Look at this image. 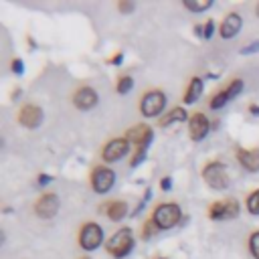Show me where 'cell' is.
<instances>
[{
    "mask_svg": "<svg viewBox=\"0 0 259 259\" xmlns=\"http://www.w3.org/2000/svg\"><path fill=\"white\" fill-rule=\"evenodd\" d=\"M180 206L174 204V202H164V204H158L154 208V217L152 221L158 225V229H172L178 221H180Z\"/></svg>",
    "mask_w": 259,
    "mask_h": 259,
    "instance_id": "6da1fadb",
    "label": "cell"
},
{
    "mask_svg": "<svg viewBox=\"0 0 259 259\" xmlns=\"http://www.w3.org/2000/svg\"><path fill=\"white\" fill-rule=\"evenodd\" d=\"M134 247V235H132V229L123 227L119 229L109 241H107V251L113 255V257H125Z\"/></svg>",
    "mask_w": 259,
    "mask_h": 259,
    "instance_id": "7a4b0ae2",
    "label": "cell"
},
{
    "mask_svg": "<svg viewBox=\"0 0 259 259\" xmlns=\"http://www.w3.org/2000/svg\"><path fill=\"white\" fill-rule=\"evenodd\" d=\"M202 178L206 180L208 186L217 188V190H223L229 186V174L225 170V166L221 162H210L204 170H202Z\"/></svg>",
    "mask_w": 259,
    "mask_h": 259,
    "instance_id": "3957f363",
    "label": "cell"
},
{
    "mask_svg": "<svg viewBox=\"0 0 259 259\" xmlns=\"http://www.w3.org/2000/svg\"><path fill=\"white\" fill-rule=\"evenodd\" d=\"M101 241H103V229H101L99 225H95V223L83 225L81 235H79V243H81V247H83L85 251L97 249V247L101 245Z\"/></svg>",
    "mask_w": 259,
    "mask_h": 259,
    "instance_id": "277c9868",
    "label": "cell"
},
{
    "mask_svg": "<svg viewBox=\"0 0 259 259\" xmlns=\"http://www.w3.org/2000/svg\"><path fill=\"white\" fill-rule=\"evenodd\" d=\"M166 105V95L162 91H150L142 97V103H140V109L146 117H156Z\"/></svg>",
    "mask_w": 259,
    "mask_h": 259,
    "instance_id": "5b68a950",
    "label": "cell"
},
{
    "mask_svg": "<svg viewBox=\"0 0 259 259\" xmlns=\"http://www.w3.org/2000/svg\"><path fill=\"white\" fill-rule=\"evenodd\" d=\"M239 214V204L237 200L233 198H227V200H219L214 202L210 208H208V217L210 219H235Z\"/></svg>",
    "mask_w": 259,
    "mask_h": 259,
    "instance_id": "8992f818",
    "label": "cell"
},
{
    "mask_svg": "<svg viewBox=\"0 0 259 259\" xmlns=\"http://www.w3.org/2000/svg\"><path fill=\"white\" fill-rule=\"evenodd\" d=\"M113 182H115V172L109 170V168H103V166L97 168V170L93 172V176H91V186H93V190L99 192V194L107 192V190L113 186Z\"/></svg>",
    "mask_w": 259,
    "mask_h": 259,
    "instance_id": "52a82bcc",
    "label": "cell"
},
{
    "mask_svg": "<svg viewBox=\"0 0 259 259\" xmlns=\"http://www.w3.org/2000/svg\"><path fill=\"white\" fill-rule=\"evenodd\" d=\"M59 210V198L57 194H42L36 204H34V212L40 217V219H51L55 217Z\"/></svg>",
    "mask_w": 259,
    "mask_h": 259,
    "instance_id": "ba28073f",
    "label": "cell"
},
{
    "mask_svg": "<svg viewBox=\"0 0 259 259\" xmlns=\"http://www.w3.org/2000/svg\"><path fill=\"white\" fill-rule=\"evenodd\" d=\"M125 154H127V140H121V138L107 142L103 148V160L105 162H115V160L123 158Z\"/></svg>",
    "mask_w": 259,
    "mask_h": 259,
    "instance_id": "9c48e42d",
    "label": "cell"
},
{
    "mask_svg": "<svg viewBox=\"0 0 259 259\" xmlns=\"http://www.w3.org/2000/svg\"><path fill=\"white\" fill-rule=\"evenodd\" d=\"M208 127H210V123H208V119H206L204 113H194V115L190 117L188 130H190V138H192L194 142L202 140V138L208 134Z\"/></svg>",
    "mask_w": 259,
    "mask_h": 259,
    "instance_id": "30bf717a",
    "label": "cell"
},
{
    "mask_svg": "<svg viewBox=\"0 0 259 259\" xmlns=\"http://www.w3.org/2000/svg\"><path fill=\"white\" fill-rule=\"evenodd\" d=\"M97 93L91 89V87H81V89H77L75 91V95H73V103H75V107H79V109H91L95 103H97Z\"/></svg>",
    "mask_w": 259,
    "mask_h": 259,
    "instance_id": "8fae6325",
    "label": "cell"
},
{
    "mask_svg": "<svg viewBox=\"0 0 259 259\" xmlns=\"http://www.w3.org/2000/svg\"><path fill=\"white\" fill-rule=\"evenodd\" d=\"M40 119H42V111H40V107H36V105H24L22 109H20V113H18V121L24 125V127H36L38 123H40Z\"/></svg>",
    "mask_w": 259,
    "mask_h": 259,
    "instance_id": "7c38bea8",
    "label": "cell"
},
{
    "mask_svg": "<svg viewBox=\"0 0 259 259\" xmlns=\"http://www.w3.org/2000/svg\"><path fill=\"white\" fill-rule=\"evenodd\" d=\"M150 138H152V127H148V125H134L132 130L125 132V140L134 142L138 146H146L150 142Z\"/></svg>",
    "mask_w": 259,
    "mask_h": 259,
    "instance_id": "4fadbf2b",
    "label": "cell"
},
{
    "mask_svg": "<svg viewBox=\"0 0 259 259\" xmlns=\"http://www.w3.org/2000/svg\"><path fill=\"white\" fill-rule=\"evenodd\" d=\"M239 28H241V16L231 12V14L225 16V20L221 24V36L223 38H233L239 32Z\"/></svg>",
    "mask_w": 259,
    "mask_h": 259,
    "instance_id": "5bb4252c",
    "label": "cell"
},
{
    "mask_svg": "<svg viewBox=\"0 0 259 259\" xmlns=\"http://www.w3.org/2000/svg\"><path fill=\"white\" fill-rule=\"evenodd\" d=\"M237 160L249 172H259V150H239Z\"/></svg>",
    "mask_w": 259,
    "mask_h": 259,
    "instance_id": "9a60e30c",
    "label": "cell"
},
{
    "mask_svg": "<svg viewBox=\"0 0 259 259\" xmlns=\"http://www.w3.org/2000/svg\"><path fill=\"white\" fill-rule=\"evenodd\" d=\"M202 93V81L200 79H192L186 93H184V103H194Z\"/></svg>",
    "mask_w": 259,
    "mask_h": 259,
    "instance_id": "2e32d148",
    "label": "cell"
},
{
    "mask_svg": "<svg viewBox=\"0 0 259 259\" xmlns=\"http://www.w3.org/2000/svg\"><path fill=\"white\" fill-rule=\"evenodd\" d=\"M125 212H127L125 202H111V204L107 206V217H109L111 221H121V219L125 217Z\"/></svg>",
    "mask_w": 259,
    "mask_h": 259,
    "instance_id": "e0dca14e",
    "label": "cell"
},
{
    "mask_svg": "<svg viewBox=\"0 0 259 259\" xmlns=\"http://www.w3.org/2000/svg\"><path fill=\"white\" fill-rule=\"evenodd\" d=\"M186 119V111L182 107H174L166 117L160 119V125H170L172 121H184Z\"/></svg>",
    "mask_w": 259,
    "mask_h": 259,
    "instance_id": "ac0fdd59",
    "label": "cell"
},
{
    "mask_svg": "<svg viewBox=\"0 0 259 259\" xmlns=\"http://www.w3.org/2000/svg\"><path fill=\"white\" fill-rule=\"evenodd\" d=\"M210 4H212L210 0H184V6H186L188 10H194V12H202V10H206Z\"/></svg>",
    "mask_w": 259,
    "mask_h": 259,
    "instance_id": "d6986e66",
    "label": "cell"
},
{
    "mask_svg": "<svg viewBox=\"0 0 259 259\" xmlns=\"http://www.w3.org/2000/svg\"><path fill=\"white\" fill-rule=\"evenodd\" d=\"M247 210L251 214H259V188L249 194V198H247Z\"/></svg>",
    "mask_w": 259,
    "mask_h": 259,
    "instance_id": "ffe728a7",
    "label": "cell"
},
{
    "mask_svg": "<svg viewBox=\"0 0 259 259\" xmlns=\"http://www.w3.org/2000/svg\"><path fill=\"white\" fill-rule=\"evenodd\" d=\"M241 89H243V81H241V79H235V81L229 85V89H227V97H229V101H231L235 95H239Z\"/></svg>",
    "mask_w": 259,
    "mask_h": 259,
    "instance_id": "44dd1931",
    "label": "cell"
},
{
    "mask_svg": "<svg viewBox=\"0 0 259 259\" xmlns=\"http://www.w3.org/2000/svg\"><path fill=\"white\" fill-rule=\"evenodd\" d=\"M227 101H229V97H227V91H223V93H217V95L210 99V107H212V109H219V107H223Z\"/></svg>",
    "mask_w": 259,
    "mask_h": 259,
    "instance_id": "7402d4cb",
    "label": "cell"
},
{
    "mask_svg": "<svg viewBox=\"0 0 259 259\" xmlns=\"http://www.w3.org/2000/svg\"><path fill=\"white\" fill-rule=\"evenodd\" d=\"M132 87H134L132 77H121V79H119V83H117V93H127Z\"/></svg>",
    "mask_w": 259,
    "mask_h": 259,
    "instance_id": "603a6c76",
    "label": "cell"
},
{
    "mask_svg": "<svg viewBox=\"0 0 259 259\" xmlns=\"http://www.w3.org/2000/svg\"><path fill=\"white\" fill-rule=\"evenodd\" d=\"M249 247H251L253 257H255V259H259V231L251 235V239H249Z\"/></svg>",
    "mask_w": 259,
    "mask_h": 259,
    "instance_id": "cb8c5ba5",
    "label": "cell"
},
{
    "mask_svg": "<svg viewBox=\"0 0 259 259\" xmlns=\"http://www.w3.org/2000/svg\"><path fill=\"white\" fill-rule=\"evenodd\" d=\"M144 156H146V146H140V150H138L136 156L132 158V166H138V164L144 160Z\"/></svg>",
    "mask_w": 259,
    "mask_h": 259,
    "instance_id": "d4e9b609",
    "label": "cell"
},
{
    "mask_svg": "<svg viewBox=\"0 0 259 259\" xmlns=\"http://www.w3.org/2000/svg\"><path fill=\"white\" fill-rule=\"evenodd\" d=\"M154 227H158L154 221H148L146 225H144V239H148V237H152L154 233H156V229Z\"/></svg>",
    "mask_w": 259,
    "mask_h": 259,
    "instance_id": "484cf974",
    "label": "cell"
},
{
    "mask_svg": "<svg viewBox=\"0 0 259 259\" xmlns=\"http://www.w3.org/2000/svg\"><path fill=\"white\" fill-rule=\"evenodd\" d=\"M212 28H214V24H212V20H208V22L204 24V28H202V36H204V38H210V36H212Z\"/></svg>",
    "mask_w": 259,
    "mask_h": 259,
    "instance_id": "4316f807",
    "label": "cell"
},
{
    "mask_svg": "<svg viewBox=\"0 0 259 259\" xmlns=\"http://www.w3.org/2000/svg\"><path fill=\"white\" fill-rule=\"evenodd\" d=\"M12 71H14V73H20V71H22V61H20V59H14V61H12Z\"/></svg>",
    "mask_w": 259,
    "mask_h": 259,
    "instance_id": "83f0119b",
    "label": "cell"
},
{
    "mask_svg": "<svg viewBox=\"0 0 259 259\" xmlns=\"http://www.w3.org/2000/svg\"><path fill=\"white\" fill-rule=\"evenodd\" d=\"M132 8H134L132 2H119V10H121V12H130Z\"/></svg>",
    "mask_w": 259,
    "mask_h": 259,
    "instance_id": "f1b7e54d",
    "label": "cell"
},
{
    "mask_svg": "<svg viewBox=\"0 0 259 259\" xmlns=\"http://www.w3.org/2000/svg\"><path fill=\"white\" fill-rule=\"evenodd\" d=\"M253 49H259V42H255V45H251V47H245L243 53H253Z\"/></svg>",
    "mask_w": 259,
    "mask_h": 259,
    "instance_id": "f546056e",
    "label": "cell"
},
{
    "mask_svg": "<svg viewBox=\"0 0 259 259\" xmlns=\"http://www.w3.org/2000/svg\"><path fill=\"white\" fill-rule=\"evenodd\" d=\"M162 188H164V190L170 188V178H164V180H162Z\"/></svg>",
    "mask_w": 259,
    "mask_h": 259,
    "instance_id": "4dcf8cb0",
    "label": "cell"
},
{
    "mask_svg": "<svg viewBox=\"0 0 259 259\" xmlns=\"http://www.w3.org/2000/svg\"><path fill=\"white\" fill-rule=\"evenodd\" d=\"M49 180H51V178H49V176H40V178H38V184H47V182H49Z\"/></svg>",
    "mask_w": 259,
    "mask_h": 259,
    "instance_id": "1f68e13d",
    "label": "cell"
},
{
    "mask_svg": "<svg viewBox=\"0 0 259 259\" xmlns=\"http://www.w3.org/2000/svg\"><path fill=\"white\" fill-rule=\"evenodd\" d=\"M251 111H253V113H259V107H255V105H251Z\"/></svg>",
    "mask_w": 259,
    "mask_h": 259,
    "instance_id": "d6a6232c",
    "label": "cell"
},
{
    "mask_svg": "<svg viewBox=\"0 0 259 259\" xmlns=\"http://www.w3.org/2000/svg\"><path fill=\"white\" fill-rule=\"evenodd\" d=\"M255 12H257V16H259V4H257V8H255Z\"/></svg>",
    "mask_w": 259,
    "mask_h": 259,
    "instance_id": "836d02e7",
    "label": "cell"
}]
</instances>
